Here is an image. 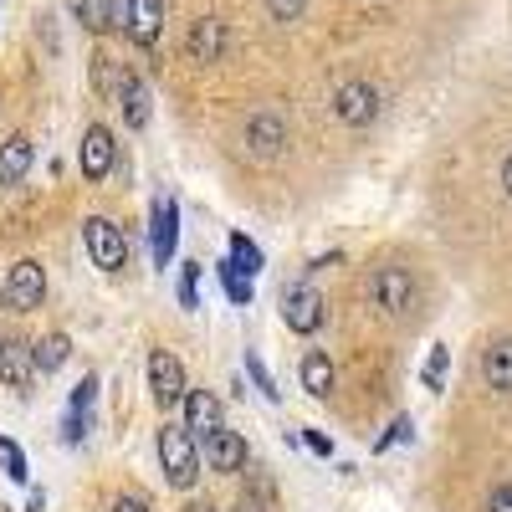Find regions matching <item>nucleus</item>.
I'll use <instances>...</instances> for the list:
<instances>
[{
    "label": "nucleus",
    "mask_w": 512,
    "mask_h": 512,
    "mask_svg": "<svg viewBox=\"0 0 512 512\" xmlns=\"http://www.w3.org/2000/svg\"><path fill=\"white\" fill-rule=\"evenodd\" d=\"M149 246H154V267L164 272L175 262V246H180V200L175 195H159L149 210Z\"/></svg>",
    "instance_id": "7ed1b4c3"
},
{
    "label": "nucleus",
    "mask_w": 512,
    "mask_h": 512,
    "mask_svg": "<svg viewBox=\"0 0 512 512\" xmlns=\"http://www.w3.org/2000/svg\"><path fill=\"white\" fill-rule=\"evenodd\" d=\"M410 436H415V420H410V415H400V420L390 425V431H384V436L374 441V451H390V446H400V441H410Z\"/></svg>",
    "instance_id": "bb28decb"
},
{
    "label": "nucleus",
    "mask_w": 512,
    "mask_h": 512,
    "mask_svg": "<svg viewBox=\"0 0 512 512\" xmlns=\"http://www.w3.org/2000/svg\"><path fill=\"white\" fill-rule=\"evenodd\" d=\"M31 164H36V149H31L26 134H16V139L0 144V190H16V185L31 175Z\"/></svg>",
    "instance_id": "2eb2a0df"
},
{
    "label": "nucleus",
    "mask_w": 512,
    "mask_h": 512,
    "mask_svg": "<svg viewBox=\"0 0 512 512\" xmlns=\"http://www.w3.org/2000/svg\"><path fill=\"white\" fill-rule=\"evenodd\" d=\"M333 113L344 118L349 128H364V123L379 113V93L369 88V82H344V88H338V98H333Z\"/></svg>",
    "instance_id": "f8f14e48"
},
{
    "label": "nucleus",
    "mask_w": 512,
    "mask_h": 512,
    "mask_svg": "<svg viewBox=\"0 0 512 512\" xmlns=\"http://www.w3.org/2000/svg\"><path fill=\"white\" fill-rule=\"evenodd\" d=\"M205 466H210V472H221V477H236L246 466V441L236 431H226V425H216V431L205 436Z\"/></svg>",
    "instance_id": "1a4fd4ad"
},
{
    "label": "nucleus",
    "mask_w": 512,
    "mask_h": 512,
    "mask_svg": "<svg viewBox=\"0 0 512 512\" xmlns=\"http://www.w3.org/2000/svg\"><path fill=\"white\" fill-rule=\"evenodd\" d=\"M113 512H149V507H144L139 497H118V502H113Z\"/></svg>",
    "instance_id": "72a5a7b5"
},
{
    "label": "nucleus",
    "mask_w": 512,
    "mask_h": 512,
    "mask_svg": "<svg viewBox=\"0 0 512 512\" xmlns=\"http://www.w3.org/2000/svg\"><path fill=\"white\" fill-rule=\"evenodd\" d=\"M282 323H287L292 333L313 338V333L323 328V297H318L313 287H287V292H282Z\"/></svg>",
    "instance_id": "6e6552de"
},
{
    "label": "nucleus",
    "mask_w": 512,
    "mask_h": 512,
    "mask_svg": "<svg viewBox=\"0 0 512 512\" xmlns=\"http://www.w3.org/2000/svg\"><path fill=\"white\" fill-rule=\"evenodd\" d=\"M226 262L236 267V272H246V277H256V272H262V246H256L251 236H231V256H226Z\"/></svg>",
    "instance_id": "5701e85b"
},
{
    "label": "nucleus",
    "mask_w": 512,
    "mask_h": 512,
    "mask_svg": "<svg viewBox=\"0 0 512 512\" xmlns=\"http://www.w3.org/2000/svg\"><path fill=\"white\" fill-rule=\"evenodd\" d=\"M185 57H190V62H200V67L221 62V57H226V26H221L216 16L195 21V26H190V36H185Z\"/></svg>",
    "instance_id": "9b49d317"
},
{
    "label": "nucleus",
    "mask_w": 512,
    "mask_h": 512,
    "mask_svg": "<svg viewBox=\"0 0 512 512\" xmlns=\"http://www.w3.org/2000/svg\"><path fill=\"white\" fill-rule=\"evenodd\" d=\"M446 369H451V349H446V344H431V354H425V369H420L425 390H441V384H446Z\"/></svg>",
    "instance_id": "393cba45"
},
{
    "label": "nucleus",
    "mask_w": 512,
    "mask_h": 512,
    "mask_svg": "<svg viewBox=\"0 0 512 512\" xmlns=\"http://www.w3.org/2000/svg\"><path fill=\"white\" fill-rule=\"evenodd\" d=\"M93 400H98V374H82V384L72 390V410H93Z\"/></svg>",
    "instance_id": "7c9ffc66"
},
{
    "label": "nucleus",
    "mask_w": 512,
    "mask_h": 512,
    "mask_svg": "<svg viewBox=\"0 0 512 512\" xmlns=\"http://www.w3.org/2000/svg\"><path fill=\"white\" fill-rule=\"evenodd\" d=\"M77 21L88 31H113L123 26V0H77Z\"/></svg>",
    "instance_id": "aec40b11"
},
{
    "label": "nucleus",
    "mask_w": 512,
    "mask_h": 512,
    "mask_svg": "<svg viewBox=\"0 0 512 512\" xmlns=\"http://www.w3.org/2000/svg\"><path fill=\"white\" fill-rule=\"evenodd\" d=\"M482 379L492 384V390H512V338H497V344H487L482 354Z\"/></svg>",
    "instance_id": "a211bd4d"
},
{
    "label": "nucleus",
    "mask_w": 512,
    "mask_h": 512,
    "mask_svg": "<svg viewBox=\"0 0 512 512\" xmlns=\"http://www.w3.org/2000/svg\"><path fill=\"white\" fill-rule=\"evenodd\" d=\"M221 287H226V297H231L236 308H251L256 287H251V277H246V272H236L231 262H221Z\"/></svg>",
    "instance_id": "b1692460"
},
{
    "label": "nucleus",
    "mask_w": 512,
    "mask_h": 512,
    "mask_svg": "<svg viewBox=\"0 0 512 512\" xmlns=\"http://www.w3.org/2000/svg\"><path fill=\"white\" fill-rule=\"evenodd\" d=\"M303 390L313 400H328L333 395V364H328V354H308L303 359Z\"/></svg>",
    "instance_id": "4be33fe9"
},
{
    "label": "nucleus",
    "mask_w": 512,
    "mask_h": 512,
    "mask_svg": "<svg viewBox=\"0 0 512 512\" xmlns=\"http://www.w3.org/2000/svg\"><path fill=\"white\" fill-rule=\"evenodd\" d=\"M123 31L134 36L139 52H154L164 31V0H123Z\"/></svg>",
    "instance_id": "423d86ee"
},
{
    "label": "nucleus",
    "mask_w": 512,
    "mask_h": 512,
    "mask_svg": "<svg viewBox=\"0 0 512 512\" xmlns=\"http://www.w3.org/2000/svg\"><path fill=\"white\" fill-rule=\"evenodd\" d=\"M113 159H118V144L103 123H93L88 134H82L77 144V169H82V180H108L113 175Z\"/></svg>",
    "instance_id": "0eeeda50"
},
{
    "label": "nucleus",
    "mask_w": 512,
    "mask_h": 512,
    "mask_svg": "<svg viewBox=\"0 0 512 512\" xmlns=\"http://www.w3.org/2000/svg\"><path fill=\"white\" fill-rule=\"evenodd\" d=\"M487 512H512V482L492 487V497H487Z\"/></svg>",
    "instance_id": "473e14b6"
},
{
    "label": "nucleus",
    "mask_w": 512,
    "mask_h": 512,
    "mask_svg": "<svg viewBox=\"0 0 512 512\" xmlns=\"http://www.w3.org/2000/svg\"><path fill=\"white\" fill-rule=\"evenodd\" d=\"M236 512H277V487H272V477L251 472V477H246V492H241V502H236Z\"/></svg>",
    "instance_id": "412c9836"
},
{
    "label": "nucleus",
    "mask_w": 512,
    "mask_h": 512,
    "mask_svg": "<svg viewBox=\"0 0 512 512\" xmlns=\"http://www.w3.org/2000/svg\"><path fill=\"white\" fill-rule=\"evenodd\" d=\"M0 456H6V477H11V482H26V477H31V466H26L21 446H11V441H6V446H0Z\"/></svg>",
    "instance_id": "c756f323"
},
{
    "label": "nucleus",
    "mask_w": 512,
    "mask_h": 512,
    "mask_svg": "<svg viewBox=\"0 0 512 512\" xmlns=\"http://www.w3.org/2000/svg\"><path fill=\"white\" fill-rule=\"evenodd\" d=\"M82 241H88V256H93L98 272H123L128 267V241H123V231L113 221L88 216L82 221Z\"/></svg>",
    "instance_id": "f03ea898"
},
{
    "label": "nucleus",
    "mask_w": 512,
    "mask_h": 512,
    "mask_svg": "<svg viewBox=\"0 0 512 512\" xmlns=\"http://www.w3.org/2000/svg\"><path fill=\"white\" fill-rule=\"evenodd\" d=\"M303 11H308V0H267V16L272 21H303Z\"/></svg>",
    "instance_id": "cd10ccee"
},
{
    "label": "nucleus",
    "mask_w": 512,
    "mask_h": 512,
    "mask_svg": "<svg viewBox=\"0 0 512 512\" xmlns=\"http://www.w3.org/2000/svg\"><path fill=\"white\" fill-rule=\"evenodd\" d=\"M180 405H185V431H190L195 441H205L216 425H226V420H221V400L210 395V390H185Z\"/></svg>",
    "instance_id": "ddd939ff"
},
{
    "label": "nucleus",
    "mask_w": 512,
    "mask_h": 512,
    "mask_svg": "<svg viewBox=\"0 0 512 512\" xmlns=\"http://www.w3.org/2000/svg\"><path fill=\"white\" fill-rule=\"evenodd\" d=\"M374 297H379L384 313H410V303H415L410 272H405V267H384V272L374 277Z\"/></svg>",
    "instance_id": "4468645a"
},
{
    "label": "nucleus",
    "mask_w": 512,
    "mask_h": 512,
    "mask_svg": "<svg viewBox=\"0 0 512 512\" xmlns=\"http://www.w3.org/2000/svg\"><path fill=\"white\" fill-rule=\"evenodd\" d=\"M149 395H154L159 410L185 400V369H180V359L169 354V349H154L149 354Z\"/></svg>",
    "instance_id": "39448f33"
},
{
    "label": "nucleus",
    "mask_w": 512,
    "mask_h": 512,
    "mask_svg": "<svg viewBox=\"0 0 512 512\" xmlns=\"http://www.w3.org/2000/svg\"><path fill=\"white\" fill-rule=\"evenodd\" d=\"M297 441H303V446H308L313 456H323V461L333 456V441H328V436L318 431V425H303V436H297Z\"/></svg>",
    "instance_id": "2f4dec72"
},
{
    "label": "nucleus",
    "mask_w": 512,
    "mask_h": 512,
    "mask_svg": "<svg viewBox=\"0 0 512 512\" xmlns=\"http://www.w3.org/2000/svg\"><path fill=\"white\" fill-rule=\"evenodd\" d=\"M159 466H164L169 487H180V492L195 487V477H200V451H195V436L185 431V425H164V431H159Z\"/></svg>",
    "instance_id": "f257e3e1"
},
{
    "label": "nucleus",
    "mask_w": 512,
    "mask_h": 512,
    "mask_svg": "<svg viewBox=\"0 0 512 512\" xmlns=\"http://www.w3.org/2000/svg\"><path fill=\"white\" fill-rule=\"evenodd\" d=\"M246 144H251L256 159H272V154L287 144V123H282V113H256V118L246 123Z\"/></svg>",
    "instance_id": "dca6fc26"
},
{
    "label": "nucleus",
    "mask_w": 512,
    "mask_h": 512,
    "mask_svg": "<svg viewBox=\"0 0 512 512\" xmlns=\"http://www.w3.org/2000/svg\"><path fill=\"white\" fill-rule=\"evenodd\" d=\"M0 446H6V436H0Z\"/></svg>",
    "instance_id": "4c0bfd02"
},
{
    "label": "nucleus",
    "mask_w": 512,
    "mask_h": 512,
    "mask_svg": "<svg viewBox=\"0 0 512 512\" xmlns=\"http://www.w3.org/2000/svg\"><path fill=\"white\" fill-rule=\"evenodd\" d=\"M502 190H507V195H512V154H507V159H502Z\"/></svg>",
    "instance_id": "f704fd0d"
},
{
    "label": "nucleus",
    "mask_w": 512,
    "mask_h": 512,
    "mask_svg": "<svg viewBox=\"0 0 512 512\" xmlns=\"http://www.w3.org/2000/svg\"><path fill=\"white\" fill-rule=\"evenodd\" d=\"M180 308L185 313L200 308V262H185V272H180Z\"/></svg>",
    "instance_id": "a878e982"
},
{
    "label": "nucleus",
    "mask_w": 512,
    "mask_h": 512,
    "mask_svg": "<svg viewBox=\"0 0 512 512\" xmlns=\"http://www.w3.org/2000/svg\"><path fill=\"white\" fill-rule=\"evenodd\" d=\"M67 359H72V338H67V333H47L41 344H31V364H36V374H57Z\"/></svg>",
    "instance_id": "6ab92c4d"
},
{
    "label": "nucleus",
    "mask_w": 512,
    "mask_h": 512,
    "mask_svg": "<svg viewBox=\"0 0 512 512\" xmlns=\"http://www.w3.org/2000/svg\"><path fill=\"white\" fill-rule=\"evenodd\" d=\"M0 297H6V308L11 313H31V308H41V297H47V272H41V262H16L11 267V277H6V287H0Z\"/></svg>",
    "instance_id": "20e7f679"
},
{
    "label": "nucleus",
    "mask_w": 512,
    "mask_h": 512,
    "mask_svg": "<svg viewBox=\"0 0 512 512\" xmlns=\"http://www.w3.org/2000/svg\"><path fill=\"white\" fill-rule=\"evenodd\" d=\"M113 98H118V108H123V123H128V128H144V123H149V88H144V77L123 72V82L113 88Z\"/></svg>",
    "instance_id": "f3484780"
},
{
    "label": "nucleus",
    "mask_w": 512,
    "mask_h": 512,
    "mask_svg": "<svg viewBox=\"0 0 512 512\" xmlns=\"http://www.w3.org/2000/svg\"><path fill=\"white\" fill-rule=\"evenodd\" d=\"M26 512H47V497H41V492H31V502H26Z\"/></svg>",
    "instance_id": "c9c22d12"
},
{
    "label": "nucleus",
    "mask_w": 512,
    "mask_h": 512,
    "mask_svg": "<svg viewBox=\"0 0 512 512\" xmlns=\"http://www.w3.org/2000/svg\"><path fill=\"white\" fill-rule=\"evenodd\" d=\"M185 512H216V507H210V502H190Z\"/></svg>",
    "instance_id": "e433bc0d"
},
{
    "label": "nucleus",
    "mask_w": 512,
    "mask_h": 512,
    "mask_svg": "<svg viewBox=\"0 0 512 512\" xmlns=\"http://www.w3.org/2000/svg\"><path fill=\"white\" fill-rule=\"evenodd\" d=\"M246 374H251V384H256V390H262L267 400H277V384H272V374H267V364H262V359H256V354H246Z\"/></svg>",
    "instance_id": "c85d7f7f"
},
{
    "label": "nucleus",
    "mask_w": 512,
    "mask_h": 512,
    "mask_svg": "<svg viewBox=\"0 0 512 512\" xmlns=\"http://www.w3.org/2000/svg\"><path fill=\"white\" fill-rule=\"evenodd\" d=\"M31 379H36V364H31V344L21 338H6L0 344V384L16 395H31Z\"/></svg>",
    "instance_id": "9d476101"
}]
</instances>
